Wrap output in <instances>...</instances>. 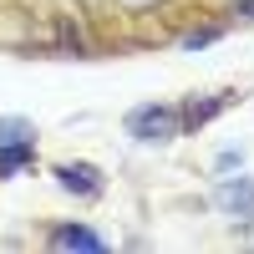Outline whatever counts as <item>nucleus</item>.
I'll return each instance as SVG.
<instances>
[{"label":"nucleus","mask_w":254,"mask_h":254,"mask_svg":"<svg viewBox=\"0 0 254 254\" xmlns=\"http://www.w3.org/2000/svg\"><path fill=\"white\" fill-rule=\"evenodd\" d=\"M127 132L137 142H173L183 132V117H178V107H168V102H147V107H137L127 117Z\"/></svg>","instance_id":"f257e3e1"},{"label":"nucleus","mask_w":254,"mask_h":254,"mask_svg":"<svg viewBox=\"0 0 254 254\" xmlns=\"http://www.w3.org/2000/svg\"><path fill=\"white\" fill-rule=\"evenodd\" d=\"M214 203L224 208V214H234L239 229L254 224V178H224V183L214 188Z\"/></svg>","instance_id":"f03ea898"},{"label":"nucleus","mask_w":254,"mask_h":254,"mask_svg":"<svg viewBox=\"0 0 254 254\" xmlns=\"http://www.w3.org/2000/svg\"><path fill=\"white\" fill-rule=\"evenodd\" d=\"M56 183L66 188V193H76V198H97L102 193V173L92 163H61L56 168Z\"/></svg>","instance_id":"7ed1b4c3"},{"label":"nucleus","mask_w":254,"mask_h":254,"mask_svg":"<svg viewBox=\"0 0 254 254\" xmlns=\"http://www.w3.org/2000/svg\"><path fill=\"white\" fill-rule=\"evenodd\" d=\"M46 244L51 249H92V254L107 249V239H102L97 229H87V224H56L51 234H46Z\"/></svg>","instance_id":"20e7f679"},{"label":"nucleus","mask_w":254,"mask_h":254,"mask_svg":"<svg viewBox=\"0 0 254 254\" xmlns=\"http://www.w3.org/2000/svg\"><path fill=\"white\" fill-rule=\"evenodd\" d=\"M224 107H229L224 92H214V97H188L183 107H178V117H183V127H203V122H214Z\"/></svg>","instance_id":"39448f33"},{"label":"nucleus","mask_w":254,"mask_h":254,"mask_svg":"<svg viewBox=\"0 0 254 254\" xmlns=\"http://www.w3.org/2000/svg\"><path fill=\"white\" fill-rule=\"evenodd\" d=\"M26 163H36V137H20V142H5V147H0V178L20 173Z\"/></svg>","instance_id":"423d86ee"},{"label":"nucleus","mask_w":254,"mask_h":254,"mask_svg":"<svg viewBox=\"0 0 254 254\" xmlns=\"http://www.w3.org/2000/svg\"><path fill=\"white\" fill-rule=\"evenodd\" d=\"M56 46L71 51V56H87V36H81V26L71 15H56Z\"/></svg>","instance_id":"0eeeda50"},{"label":"nucleus","mask_w":254,"mask_h":254,"mask_svg":"<svg viewBox=\"0 0 254 254\" xmlns=\"http://www.w3.org/2000/svg\"><path fill=\"white\" fill-rule=\"evenodd\" d=\"M20 137H36V127L26 117H0V147L5 142H20Z\"/></svg>","instance_id":"6e6552de"},{"label":"nucleus","mask_w":254,"mask_h":254,"mask_svg":"<svg viewBox=\"0 0 254 254\" xmlns=\"http://www.w3.org/2000/svg\"><path fill=\"white\" fill-rule=\"evenodd\" d=\"M208 41H219V26H208V31H193V36L183 41V46H188V51H198V46H208Z\"/></svg>","instance_id":"1a4fd4ad"},{"label":"nucleus","mask_w":254,"mask_h":254,"mask_svg":"<svg viewBox=\"0 0 254 254\" xmlns=\"http://www.w3.org/2000/svg\"><path fill=\"white\" fill-rule=\"evenodd\" d=\"M234 10L239 15H254V0H234Z\"/></svg>","instance_id":"9d476101"}]
</instances>
